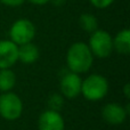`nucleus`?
<instances>
[{"label":"nucleus","mask_w":130,"mask_h":130,"mask_svg":"<svg viewBox=\"0 0 130 130\" xmlns=\"http://www.w3.org/2000/svg\"><path fill=\"white\" fill-rule=\"evenodd\" d=\"M94 55L86 42L78 41L70 46L66 53V65L69 71L78 74L87 73L94 64Z\"/></svg>","instance_id":"f257e3e1"},{"label":"nucleus","mask_w":130,"mask_h":130,"mask_svg":"<svg viewBox=\"0 0 130 130\" xmlns=\"http://www.w3.org/2000/svg\"><path fill=\"white\" fill-rule=\"evenodd\" d=\"M89 2L97 9L108 8L114 2V0H89Z\"/></svg>","instance_id":"2eb2a0df"},{"label":"nucleus","mask_w":130,"mask_h":130,"mask_svg":"<svg viewBox=\"0 0 130 130\" xmlns=\"http://www.w3.org/2000/svg\"><path fill=\"white\" fill-rule=\"evenodd\" d=\"M23 113V102L17 94L7 91L0 94V117L7 121L20 119Z\"/></svg>","instance_id":"20e7f679"},{"label":"nucleus","mask_w":130,"mask_h":130,"mask_svg":"<svg viewBox=\"0 0 130 130\" xmlns=\"http://www.w3.org/2000/svg\"><path fill=\"white\" fill-rule=\"evenodd\" d=\"M87 45L94 57L97 58H107L114 52L113 37L105 30L97 29L96 31L90 33V38Z\"/></svg>","instance_id":"7ed1b4c3"},{"label":"nucleus","mask_w":130,"mask_h":130,"mask_svg":"<svg viewBox=\"0 0 130 130\" xmlns=\"http://www.w3.org/2000/svg\"><path fill=\"white\" fill-rule=\"evenodd\" d=\"M113 50L121 55H128L130 53V31L123 29L119 31L113 38Z\"/></svg>","instance_id":"9b49d317"},{"label":"nucleus","mask_w":130,"mask_h":130,"mask_svg":"<svg viewBox=\"0 0 130 130\" xmlns=\"http://www.w3.org/2000/svg\"><path fill=\"white\" fill-rule=\"evenodd\" d=\"M79 25L83 31L88 32V33H92L98 29V20L95 15L90 13L81 14L79 17Z\"/></svg>","instance_id":"ddd939ff"},{"label":"nucleus","mask_w":130,"mask_h":130,"mask_svg":"<svg viewBox=\"0 0 130 130\" xmlns=\"http://www.w3.org/2000/svg\"><path fill=\"white\" fill-rule=\"evenodd\" d=\"M81 85H82V79L80 74L69 71L62 75L59 81V91L64 98H76L81 95Z\"/></svg>","instance_id":"423d86ee"},{"label":"nucleus","mask_w":130,"mask_h":130,"mask_svg":"<svg viewBox=\"0 0 130 130\" xmlns=\"http://www.w3.org/2000/svg\"><path fill=\"white\" fill-rule=\"evenodd\" d=\"M129 114V104L127 107L119 103H107L102 108V118L107 124L120 126L124 123Z\"/></svg>","instance_id":"0eeeda50"},{"label":"nucleus","mask_w":130,"mask_h":130,"mask_svg":"<svg viewBox=\"0 0 130 130\" xmlns=\"http://www.w3.org/2000/svg\"><path fill=\"white\" fill-rule=\"evenodd\" d=\"M25 1L26 0H0V2L7 7H20Z\"/></svg>","instance_id":"dca6fc26"},{"label":"nucleus","mask_w":130,"mask_h":130,"mask_svg":"<svg viewBox=\"0 0 130 130\" xmlns=\"http://www.w3.org/2000/svg\"><path fill=\"white\" fill-rule=\"evenodd\" d=\"M18 62V46L9 39L0 40V70L11 69Z\"/></svg>","instance_id":"6e6552de"},{"label":"nucleus","mask_w":130,"mask_h":130,"mask_svg":"<svg viewBox=\"0 0 130 130\" xmlns=\"http://www.w3.org/2000/svg\"><path fill=\"white\" fill-rule=\"evenodd\" d=\"M40 57V52L37 45L27 42L18 46V61L23 64H33Z\"/></svg>","instance_id":"9d476101"},{"label":"nucleus","mask_w":130,"mask_h":130,"mask_svg":"<svg viewBox=\"0 0 130 130\" xmlns=\"http://www.w3.org/2000/svg\"><path fill=\"white\" fill-rule=\"evenodd\" d=\"M108 89H110V86H108L107 79L102 74L92 73L82 79L81 95L87 101L98 102L105 98Z\"/></svg>","instance_id":"f03ea898"},{"label":"nucleus","mask_w":130,"mask_h":130,"mask_svg":"<svg viewBox=\"0 0 130 130\" xmlns=\"http://www.w3.org/2000/svg\"><path fill=\"white\" fill-rule=\"evenodd\" d=\"M39 130H64L65 121L62 114L57 111L45 110L38 119Z\"/></svg>","instance_id":"1a4fd4ad"},{"label":"nucleus","mask_w":130,"mask_h":130,"mask_svg":"<svg viewBox=\"0 0 130 130\" xmlns=\"http://www.w3.org/2000/svg\"><path fill=\"white\" fill-rule=\"evenodd\" d=\"M26 1L31 2L32 5H36V6H43V5L50 2V0H26Z\"/></svg>","instance_id":"f3484780"},{"label":"nucleus","mask_w":130,"mask_h":130,"mask_svg":"<svg viewBox=\"0 0 130 130\" xmlns=\"http://www.w3.org/2000/svg\"><path fill=\"white\" fill-rule=\"evenodd\" d=\"M122 91H123V95L124 97H126L127 99L130 98V83L127 82L126 85L123 86V89H122Z\"/></svg>","instance_id":"a211bd4d"},{"label":"nucleus","mask_w":130,"mask_h":130,"mask_svg":"<svg viewBox=\"0 0 130 130\" xmlns=\"http://www.w3.org/2000/svg\"><path fill=\"white\" fill-rule=\"evenodd\" d=\"M64 99L61 92H54L47 98V108L59 112L64 106Z\"/></svg>","instance_id":"4468645a"},{"label":"nucleus","mask_w":130,"mask_h":130,"mask_svg":"<svg viewBox=\"0 0 130 130\" xmlns=\"http://www.w3.org/2000/svg\"><path fill=\"white\" fill-rule=\"evenodd\" d=\"M65 1H66V0H50V2H53V4L56 5V6H62V5L65 4Z\"/></svg>","instance_id":"6ab92c4d"},{"label":"nucleus","mask_w":130,"mask_h":130,"mask_svg":"<svg viewBox=\"0 0 130 130\" xmlns=\"http://www.w3.org/2000/svg\"><path fill=\"white\" fill-rule=\"evenodd\" d=\"M16 85V74L11 69L0 70V92L11 91Z\"/></svg>","instance_id":"f8f14e48"},{"label":"nucleus","mask_w":130,"mask_h":130,"mask_svg":"<svg viewBox=\"0 0 130 130\" xmlns=\"http://www.w3.org/2000/svg\"><path fill=\"white\" fill-rule=\"evenodd\" d=\"M36 37V25L27 18H20L11 24L9 29V40L17 46L32 42Z\"/></svg>","instance_id":"39448f33"}]
</instances>
